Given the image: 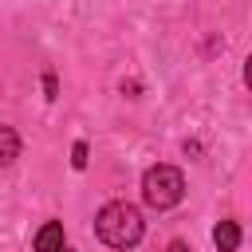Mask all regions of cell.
Here are the masks:
<instances>
[{
  "label": "cell",
  "instance_id": "1",
  "mask_svg": "<svg viewBox=\"0 0 252 252\" xmlns=\"http://www.w3.org/2000/svg\"><path fill=\"white\" fill-rule=\"evenodd\" d=\"M94 232H98V240L110 244V248H134V244L142 240V232H146V220H142V213H138L130 201H110V205L98 209Z\"/></svg>",
  "mask_w": 252,
  "mask_h": 252
},
{
  "label": "cell",
  "instance_id": "2",
  "mask_svg": "<svg viewBox=\"0 0 252 252\" xmlns=\"http://www.w3.org/2000/svg\"><path fill=\"white\" fill-rule=\"evenodd\" d=\"M185 197V177L177 165H150L142 177V201L150 209H173Z\"/></svg>",
  "mask_w": 252,
  "mask_h": 252
},
{
  "label": "cell",
  "instance_id": "3",
  "mask_svg": "<svg viewBox=\"0 0 252 252\" xmlns=\"http://www.w3.org/2000/svg\"><path fill=\"white\" fill-rule=\"evenodd\" d=\"M213 244H217V252H236L240 248V224L236 220H220L213 228Z\"/></svg>",
  "mask_w": 252,
  "mask_h": 252
},
{
  "label": "cell",
  "instance_id": "4",
  "mask_svg": "<svg viewBox=\"0 0 252 252\" xmlns=\"http://www.w3.org/2000/svg\"><path fill=\"white\" fill-rule=\"evenodd\" d=\"M35 252H63V224L59 220H47L35 232Z\"/></svg>",
  "mask_w": 252,
  "mask_h": 252
},
{
  "label": "cell",
  "instance_id": "5",
  "mask_svg": "<svg viewBox=\"0 0 252 252\" xmlns=\"http://www.w3.org/2000/svg\"><path fill=\"white\" fill-rule=\"evenodd\" d=\"M20 158V134L12 126H0V165H12Z\"/></svg>",
  "mask_w": 252,
  "mask_h": 252
},
{
  "label": "cell",
  "instance_id": "6",
  "mask_svg": "<svg viewBox=\"0 0 252 252\" xmlns=\"http://www.w3.org/2000/svg\"><path fill=\"white\" fill-rule=\"evenodd\" d=\"M71 165H75V169L87 165V142H75V150H71Z\"/></svg>",
  "mask_w": 252,
  "mask_h": 252
},
{
  "label": "cell",
  "instance_id": "7",
  "mask_svg": "<svg viewBox=\"0 0 252 252\" xmlns=\"http://www.w3.org/2000/svg\"><path fill=\"white\" fill-rule=\"evenodd\" d=\"M43 87H47V98H55V75H43Z\"/></svg>",
  "mask_w": 252,
  "mask_h": 252
},
{
  "label": "cell",
  "instance_id": "8",
  "mask_svg": "<svg viewBox=\"0 0 252 252\" xmlns=\"http://www.w3.org/2000/svg\"><path fill=\"white\" fill-rule=\"evenodd\" d=\"M244 83H248V91H252V55L244 59Z\"/></svg>",
  "mask_w": 252,
  "mask_h": 252
},
{
  "label": "cell",
  "instance_id": "9",
  "mask_svg": "<svg viewBox=\"0 0 252 252\" xmlns=\"http://www.w3.org/2000/svg\"><path fill=\"white\" fill-rule=\"evenodd\" d=\"M169 252H189V248H185L181 240H173V244H169Z\"/></svg>",
  "mask_w": 252,
  "mask_h": 252
},
{
  "label": "cell",
  "instance_id": "10",
  "mask_svg": "<svg viewBox=\"0 0 252 252\" xmlns=\"http://www.w3.org/2000/svg\"><path fill=\"white\" fill-rule=\"evenodd\" d=\"M63 252H71V248H63Z\"/></svg>",
  "mask_w": 252,
  "mask_h": 252
}]
</instances>
